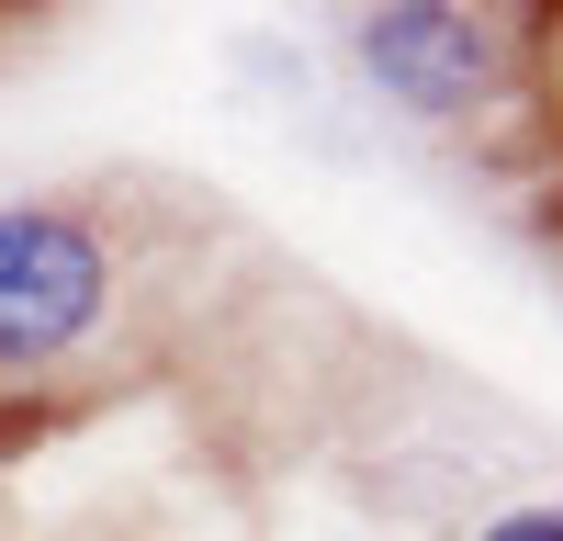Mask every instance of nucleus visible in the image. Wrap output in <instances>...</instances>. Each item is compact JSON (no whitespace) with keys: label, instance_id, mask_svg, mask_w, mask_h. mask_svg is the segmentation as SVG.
Wrapping results in <instances>:
<instances>
[{"label":"nucleus","instance_id":"nucleus-3","mask_svg":"<svg viewBox=\"0 0 563 541\" xmlns=\"http://www.w3.org/2000/svg\"><path fill=\"white\" fill-rule=\"evenodd\" d=\"M474 541H563V496H519V508L474 519Z\"/></svg>","mask_w":563,"mask_h":541},{"label":"nucleus","instance_id":"nucleus-2","mask_svg":"<svg viewBox=\"0 0 563 541\" xmlns=\"http://www.w3.org/2000/svg\"><path fill=\"white\" fill-rule=\"evenodd\" d=\"M530 12H462V0H384L350 12V68L406 124H496L530 79Z\"/></svg>","mask_w":563,"mask_h":541},{"label":"nucleus","instance_id":"nucleus-1","mask_svg":"<svg viewBox=\"0 0 563 541\" xmlns=\"http://www.w3.org/2000/svg\"><path fill=\"white\" fill-rule=\"evenodd\" d=\"M113 305L124 260L102 214L57 192H0V395L90 361L113 339Z\"/></svg>","mask_w":563,"mask_h":541}]
</instances>
